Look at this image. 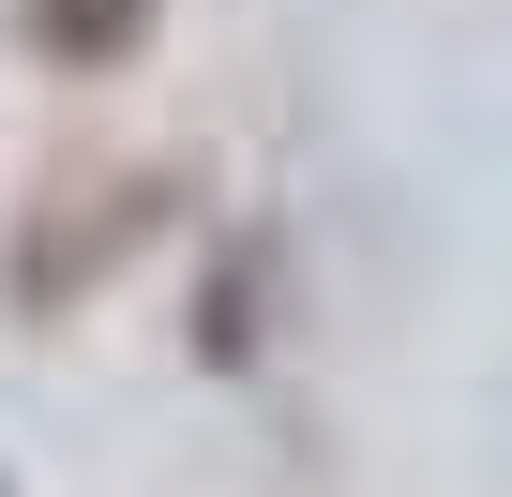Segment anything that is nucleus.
Listing matches in <instances>:
<instances>
[{
	"label": "nucleus",
	"mask_w": 512,
	"mask_h": 497,
	"mask_svg": "<svg viewBox=\"0 0 512 497\" xmlns=\"http://www.w3.org/2000/svg\"><path fill=\"white\" fill-rule=\"evenodd\" d=\"M166 226V181L151 166H76V181H46L31 196V226H16V257H0V287H16L31 317H61V302H91L136 241Z\"/></svg>",
	"instance_id": "nucleus-1"
},
{
	"label": "nucleus",
	"mask_w": 512,
	"mask_h": 497,
	"mask_svg": "<svg viewBox=\"0 0 512 497\" xmlns=\"http://www.w3.org/2000/svg\"><path fill=\"white\" fill-rule=\"evenodd\" d=\"M151 16H166V0H16V31H31L46 76H121L151 46Z\"/></svg>",
	"instance_id": "nucleus-2"
},
{
	"label": "nucleus",
	"mask_w": 512,
	"mask_h": 497,
	"mask_svg": "<svg viewBox=\"0 0 512 497\" xmlns=\"http://www.w3.org/2000/svg\"><path fill=\"white\" fill-rule=\"evenodd\" d=\"M0 497H16V467H0Z\"/></svg>",
	"instance_id": "nucleus-3"
}]
</instances>
